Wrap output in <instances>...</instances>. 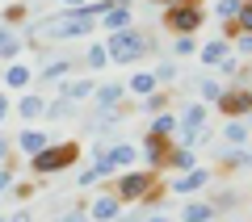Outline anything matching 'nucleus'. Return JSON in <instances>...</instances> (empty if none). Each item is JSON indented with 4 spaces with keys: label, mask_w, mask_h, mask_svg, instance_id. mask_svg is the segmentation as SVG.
<instances>
[{
    "label": "nucleus",
    "mask_w": 252,
    "mask_h": 222,
    "mask_svg": "<svg viewBox=\"0 0 252 222\" xmlns=\"http://www.w3.org/2000/svg\"><path fill=\"white\" fill-rule=\"evenodd\" d=\"M189 168H198L193 147H177V142H172L168 155H164V172H189Z\"/></svg>",
    "instance_id": "15"
},
{
    "label": "nucleus",
    "mask_w": 252,
    "mask_h": 222,
    "mask_svg": "<svg viewBox=\"0 0 252 222\" xmlns=\"http://www.w3.org/2000/svg\"><path fill=\"white\" fill-rule=\"evenodd\" d=\"M80 160V142H51L38 155H30V172L34 176H55V172H67Z\"/></svg>",
    "instance_id": "2"
},
{
    "label": "nucleus",
    "mask_w": 252,
    "mask_h": 222,
    "mask_svg": "<svg viewBox=\"0 0 252 222\" xmlns=\"http://www.w3.org/2000/svg\"><path fill=\"white\" fill-rule=\"evenodd\" d=\"M210 180H215V172H210V168H189V172H181V176L168 185V193L189 197V193H198V189H206Z\"/></svg>",
    "instance_id": "7"
},
{
    "label": "nucleus",
    "mask_w": 252,
    "mask_h": 222,
    "mask_svg": "<svg viewBox=\"0 0 252 222\" xmlns=\"http://www.w3.org/2000/svg\"><path fill=\"white\" fill-rule=\"evenodd\" d=\"M118 214H122V201H118L114 193H101L97 201L89 205V218L93 222H118Z\"/></svg>",
    "instance_id": "14"
},
{
    "label": "nucleus",
    "mask_w": 252,
    "mask_h": 222,
    "mask_svg": "<svg viewBox=\"0 0 252 222\" xmlns=\"http://www.w3.org/2000/svg\"><path fill=\"white\" fill-rule=\"evenodd\" d=\"M13 113V101H9V92H0V122Z\"/></svg>",
    "instance_id": "38"
},
{
    "label": "nucleus",
    "mask_w": 252,
    "mask_h": 222,
    "mask_svg": "<svg viewBox=\"0 0 252 222\" xmlns=\"http://www.w3.org/2000/svg\"><path fill=\"white\" fill-rule=\"evenodd\" d=\"M235 29L252 34V4H248V0H244V4H240V13H235Z\"/></svg>",
    "instance_id": "32"
},
{
    "label": "nucleus",
    "mask_w": 252,
    "mask_h": 222,
    "mask_svg": "<svg viewBox=\"0 0 252 222\" xmlns=\"http://www.w3.org/2000/svg\"><path fill=\"white\" fill-rule=\"evenodd\" d=\"M193 88L202 92V101H206V105H215V101H219V97H223V92H227V84L210 80V76H198V80H193Z\"/></svg>",
    "instance_id": "24"
},
{
    "label": "nucleus",
    "mask_w": 252,
    "mask_h": 222,
    "mask_svg": "<svg viewBox=\"0 0 252 222\" xmlns=\"http://www.w3.org/2000/svg\"><path fill=\"white\" fill-rule=\"evenodd\" d=\"M147 51H152V34H147V29H139V26L118 29V34H109V42H105L109 63H118V67H126V63H139Z\"/></svg>",
    "instance_id": "1"
},
{
    "label": "nucleus",
    "mask_w": 252,
    "mask_h": 222,
    "mask_svg": "<svg viewBox=\"0 0 252 222\" xmlns=\"http://www.w3.org/2000/svg\"><path fill=\"white\" fill-rule=\"evenodd\" d=\"M13 180H17V176H13V155H9V164H0V197L13 189Z\"/></svg>",
    "instance_id": "34"
},
{
    "label": "nucleus",
    "mask_w": 252,
    "mask_h": 222,
    "mask_svg": "<svg viewBox=\"0 0 252 222\" xmlns=\"http://www.w3.org/2000/svg\"><path fill=\"white\" fill-rule=\"evenodd\" d=\"M93 92H97V80H93V76H72V80H63V84H59V97L76 101V105L93 101Z\"/></svg>",
    "instance_id": "9"
},
{
    "label": "nucleus",
    "mask_w": 252,
    "mask_h": 222,
    "mask_svg": "<svg viewBox=\"0 0 252 222\" xmlns=\"http://www.w3.org/2000/svg\"><path fill=\"white\" fill-rule=\"evenodd\" d=\"M51 222H63V218H51Z\"/></svg>",
    "instance_id": "45"
},
{
    "label": "nucleus",
    "mask_w": 252,
    "mask_h": 222,
    "mask_svg": "<svg viewBox=\"0 0 252 222\" xmlns=\"http://www.w3.org/2000/svg\"><path fill=\"white\" fill-rule=\"evenodd\" d=\"M76 113H80V105H76V101L55 97V101H46V113H42V117H51V122H67V117H76Z\"/></svg>",
    "instance_id": "21"
},
{
    "label": "nucleus",
    "mask_w": 252,
    "mask_h": 222,
    "mask_svg": "<svg viewBox=\"0 0 252 222\" xmlns=\"http://www.w3.org/2000/svg\"><path fill=\"white\" fill-rule=\"evenodd\" d=\"M0 21H4V26H13V29H17V26H26V21H30V9H26V4H21V0H17V4H9V9L0 13Z\"/></svg>",
    "instance_id": "27"
},
{
    "label": "nucleus",
    "mask_w": 252,
    "mask_h": 222,
    "mask_svg": "<svg viewBox=\"0 0 252 222\" xmlns=\"http://www.w3.org/2000/svg\"><path fill=\"white\" fill-rule=\"evenodd\" d=\"M21 51H26V38H21V34H13L9 42L0 46V63H17V55H21Z\"/></svg>",
    "instance_id": "28"
},
{
    "label": "nucleus",
    "mask_w": 252,
    "mask_h": 222,
    "mask_svg": "<svg viewBox=\"0 0 252 222\" xmlns=\"http://www.w3.org/2000/svg\"><path fill=\"white\" fill-rule=\"evenodd\" d=\"M9 155H13V142H9V139H0V164H9Z\"/></svg>",
    "instance_id": "39"
},
{
    "label": "nucleus",
    "mask_w": 252,
    "mask_h": 222,
    "mask_svg": "<svg viewBox=\"0 0 252 222\" xmlns=\"http://www.w3.org/2000/svg\"><path fill=\"white\" fill-rule=\"evenodd\" d=\"M9 38H13V26H4V21H0V46L9 42Z\"/></svg>",
    "instance_id": "40"
},
{
    "label": "nucleus",
    "mask_w": 252,
    "mask_h": 222,
    "mask_svg": "<svg viewBox=\"0 0 252 222\" xmlns=\"http://www.w3.org/2000/svg\"><path fill=\"white\" fill-rule=\"evenodd\" d=\"M0 222H9V218H4V214H0Z\"/></svg>",
    "instance_id": "44"
},
{
    "label": "nucleus",
    "mask_w": 252,
    "mask_h": 222,
    "mask_svg": "<svg viewBox=\"0 0 252 222\" xmlns=\"http://www.w3.org/2000/svg\"><path fill=\"white\" fill-rule=\"evenodd\" d=\"M177 76H181L177 59H164L160 67H156V80H160V88H164V84H172V80H177Z\"/></svg>",
    "instance_id": "31"
},
{
    "label": "nucleus",
    "mask_w": 252,
    "mask_h": 222,
    "mask_svg": "<svg viewBox=\"0 0 252 222\" xmlns=\"http://www.w3.org/2000/svg\"><path fill=\"white\" fill-rule=\"evenodd\" d=\"M215 205L210 201H185V210H181V222H210L215 218Z\"/></svg>",
    "instance_id": "23"
},
{
    "label": "nucleus",
    "mask_w": 252,
    "mask_h": 222,
    "mask_svg": "<svg viewBox=\"0 0 252 222\" xmlns=\"http://www.w3.org/2000/svg\"><path fill=\"white\" fill-rule=\"evenodd\" d=\"M168 147H172V139H164V134H152V130H147V134H143V142H139V160H143L147 168L160 176V172H164V155H168Z\"/></svg>",
    "instance_id": "5"
},
{
    "label": "nucleus",
    "mask_w": 252,
    "mask_h": 222,
    "mask_svg": "<svg viewBox=\"0 0 252 222\" xmlns=\"http://www.w3.org/2000/svg\"><path fill=\"white\" fill-rule=\"evenodd\" d=\"M156 193V172L152 168H126V172H118V180H114V197L122 205H130V201H147V197Z\"/></svg>",
    "instance_id": "3"
},
{
    "label": "nucleus",
    "mask_w": 252,
    "mask_h": 222,
    "mask_svg": "<svg viewBox=\"0 0 252 222\" xmlns=\"http://www.w3.org/2000/svg\"><path fill=\"white\" fill-rule=\"evenodd\" d=\"M147 130L172 139V134H177V113H168V109H164V113H152V126H147Z\"/></svg>",
    "instance_id": "26"
},
{
    "label": "nucleus",
    "mask_w": 252,
    "mask_h": 222,
    "mask_svg": "<svg viewBox=\"0 0 252 222\" xmlns=\"http://www.w3.org/2000/svg\"><path fill=\"white\" fill-rule=\"evenodd\" d=\"M130 13H135V9H130V0H114V4H109V13H101L97 26H105L109 34H118V29H130V26H135V17H130Z\"/></svg>",
    "instance_id": "8"
},
{
    "label": "nucleus",
    "mask_w": 252,
    "mask_h": 222,
    "mask_svg": "<svg viewBox=\"0 0 252 222\" xmlns=\"http://www.w3.org/2000/svg\"><path fill=\"white\" fill-rule=\"evenodd\" d=\"M63 222H93L89 210H72V214H63Z\"/></svg>",
    "instance_id": "37"
},
{
    "label": "nucleus",
    "mask_w": 252,
    "mask_h": 222,
    "mask_svg": "<svg viewBox=\"0 0 252 222\" xmlns=\"http://www.w3.org/2000/svg\"><path fill=\"white\" fill-rule=\"evenodd\" d=\"M198 46H202V42H198L193 34H177L168 51H172V59H189V55H198Z\"/></svg>",
    "instance_id": "25"
},
{
    "label": "nucleus",
    "mask_w": 252,
    "mask_h": 222,
    "mask_svg": "<svg viewBox=\"0 0 252 222\" xmlns=\"http://www.w3.org/2000/svg\"><path fill=\"white\" fill-rule=\"evenodd\" d=\"M215 105L223 117H248L252 113V88H227Z\"/></svg>",
    "instance_id": "6"
},
{
    "label": "nucleus",
    "mask_w": 252,
    "mask_h": 222,
    "mask_svg": "<svg viewBox=\"0 0 252 222\" xmlns=\"http://www.w3.org/2000/svg\"><path fill=\"white\" fill-rule=\"evenodd\" d=\"M231 51H235V55H244V59H248V55H252V34H244V29H240V34L231 38Z\"/></svg>",
    "instance_id": "33"
},
{
    "label": "nucleus",
    "mask_w": 252,
    "mask_h": 222,
    "mask_svg": "<svg viewBox=\"0 0 252 222\" xmlns=\"http://www.w3.org/2000/svg\"><path fill=\"white\" fill-rule=\"evenodd\" d=\"M13 113H17L21 122H38V117L46 113V101L38 97V92H26V97H17V105H13Z\"/></svg>",
    "instance_id": "17"
},
{
    "label": "nucleus",
    "mask_w": 252,
    "mask_h": 222,
    "mask_svg": "<svg viewBox=\"0 0 252 222\" xmlns=\"http://www.w3.org/2000/svg\"><path fill=\"white\" fill-rule=\"evenodd\" d=\"M210 222H219V218H210Z\"/></svg>",
    "instance_id": "46"
},
{
    "label": "nucleus",
    "mask_w": 252,
    "mask_h": 222,
    "mask_svg": "<svg viewBox=\"0 0 252 222\" xmlns=\"http://www.w3.org/2000/svg\"><path fill=\"white\" fill-rule=\"evenodd\" d=\"M227 55H231V38H223V34H219L215 42H202V46H198L202 67H219V63H223Z\"/></svg>",
    "instance_id": "11"
},
{
    "label": "nucleus",
    "mask_w": 252,
    "mask_h": 222,
    "mask_svg": "<svg viewBox=\"0 0 252 222\" xmlns=\"http://www.w3.org/2000/svg\"><path fill=\"white\" fill-rule=\"evenodd\" d=\"M156 88H160V80H156V71H135V76L126 80V92H135V97H152Z\"/></svg>",
    "instance_id": "20"
},
{
    "label": "nucleus",
    "mask_w": 252,
    "mask_h": 222,
    "mask_svg": "<svg viewBox=\"0 0 252 222\" xmlns=\"http://www.w3.org/2000/svg\"><path fill=\"white\" fill-rule=\"evenodd\" d=\"M109 164H114V172H126V168H135L139 164V147L135 142H109Z\"/></svg>",
    "instance_id": "12"
},
{
    "label": "nucleus",
    "mask_w": 252,
    "mask_h": 222,
    "mask_svg": "<svg viewBox=\"0 0 252 222\" xmlns=\"http://www.w3.org/2000/svg\"><path fill=\"white\" fill-rule=\"evenodd\" d=\"M93 101H97V109H122V101H126V84H118V80L97 84Z\"/></svg>",
    "instance_id": "13"
},
{
    "label": "nucleus",
    "mask_w": 252,
    "mask_h": 222,
    "mask_svg": "<svg viewBox=\"0 0 252 222\" xmlns=\"http://www.w3.org/2000/svg\"><path fill=\"white\" fill-rule=\"evenodd\" d=\"M240 4H244V0H219V4H215V17H219V26H227V21H235V13H240Z\"/></svg>",
    "instance_id": "30"
},
{
    "label": "nucleus",
    "mask_w": 252,
    "mask_h": 222,
    "mask_svg": "<svg viewBox=\"0 0 252 222\" xmlns=\"http://www.w3.org/2000/svg\"><path fill=\"white\" fill-rule=\"evenodd\" d=\"M168 92H164V88H156L152 92V97H143V113H164V109H168Z\"/></svg>",
    "instance_id": "29"
},
{
    "label": "nucleus",
    "mask_w": 252,
    "mask_h": 222,
    "mask_svg": "<svg viewBox=\"0 0 252 222\" xmlns=\"http://www.w3.org/2000/svg\"><path fill=\"white\" fill-rule=\"evenodd\" d=\"M248 4H252V0H248Z\"/></svg>",
    "instance_id": "47"
},
{
    "label": "nucleus",
    "mask_w": 252,
    "mask_h": 222,
    "mask_svg": "<svg viewBox=\"0 0 252 222\" xmlns=\"http://www.w3.org/2000/svg\"><path fill=\"white\" fill-rule=\"evenodd\" d=\"M139 222H172L168 214H152V218H139Z\"/></svg>",
    "instance_id": "42"
},
{
    "label": "nucleus",
    "mask_w": 252,
    "mask_h": 222,
    "mask_svg": "<svg viewBox=\"0 0 252 222\" xmlns=\"http://www.w3.org/2000/svg\"><path fill=\"white\" fill-rule=\"evenodd\" d=\"M97 180H101V176H97V168H84L80 176H76V185H80V189H93Z\"/></svg>",
    "instance_id": "35"
},
{
    "label": "nucleus",
    "mask_w": 252,
    "mask_h": 222,
    "mask_svg": "<svg viewBox=\"0 0 252 222\" xmlns=\"http://www.w3.org/2000/svg\"><path fill=\"white\" fill-rule=\"evenodd\" d=\"M219 139L227 142V147H248V122H244V117H227V126L223 130H219Z\"/></svg>",
    "instance_id": "18"
},
{
    "label": "nucleus",
    "mask_w": 252,
    "mask_h": 222,
    "mask_svg": "<svg viewBox=\"0 0 252 222\" xmlns=\"http://www.w3.org/2000/svg\"><path fill=\"white\" fill-rule=\"evenodd\" d=\"M210 13L202 9V0H181V4H168V13H164V26H168V34H198L202 26H206Z\"/></svg>",
    "instance_id": "4"
},
{
    "label": "nucleus",
    "mask_w": 252,
    "mask_h": 222,
    "mask_svg": "<svg viewBox=\"0 0 252 222\" xmlns=\"http://www.w3.org/2000/svg\"><path fill=\"white\" fill-rule=\"evenodd\" d=\"M13 147H17L21 155H38L42 147H51V134H46V130H21Z\"/></svg>",
    "instance_id": "19"
},
{
    "label": "nucleus",
    "mask_w": 252,
    "mask_h": 222,
    "mask_svg": "<svg viewBox=\"0 0 252 222\" xmlns=\"http://www.w3.org/2000/svg\"><path fill=\"white\" fill-rule=\"evenodd\" d=\"M0 80H4V92H21L34 84V71H30V63H4V71H0Z\"/></svg>",
    "instance_id": "10"
},
{
    "label": "nucleus",
    "mask_w": 252,
    "mask_h": 222,
    "mask_svg": "<svg viewBox=\"0 0 252 222\" xmlns=\"http://www.w3.org/2000/svg\"><path fill=\"white\" fill-rule=\"evenodd\" d=\"M152 4H164V9H168V4H181V0H152Z\"/></svg>",
    "instance_id": "43"
},
{
    "label": "nucleus",
    "mask_w": 252,
    "mask_h": 222,
    "mask_svg": "<svg viewBox=\"0 0 252 222\" xmlns=\"http://www.w3.org/2000/svg\"><path fill=\"white\" fill-rule=\"evenodd\" d=\"M235 71H240V59H235V55H227V59L219 63V76H235Z\"/></svg>",
    "instance_id": "36"
},
{
    "label": "nucleus",
    "mask_w": 252,
    "mask_h": 222,
    "mask_svg": "<svg viewBox=\"0 0 252 222\" xmlns=\"http://www.w3.org/2000/svg\"><path fill=\"white\" fill-rule=\"evenodd\" d=\"M72 71H76V63H72V59H46V63H42V71H38V80H42V84H63Z\"/></svg>",
    "instance_id": "16"
},
{
    "label": "nucleus",
    "mask_w": 252,
    "mask_h": 222,
    "mask_svg": "<svg viewBox=\"0 0 252 222\" xmlns=\"http://www.w3.org/2000/svg\"><path fill=\"white\" fill-rule=\"evenodd\" d=\"M63 9H84V4H89V0H59Z\"/></svg>",
    "instance_id": "41"
},
{
    "label": "nucleus",
    "mask_w": 252,
    "mask_h": 222,
    "mask_svg": "<svg viewBox=\"0 0 252 222\" xmlns=\"http://www.w3.org/2000/svg\"><path fill=\"white\" fill-rule=\"evenodd\" d=\"M84 71H101V67H109V55H105V42H89L84 46Z\"/></svg>",
    "instance_id": "22"
}]
</instances>
